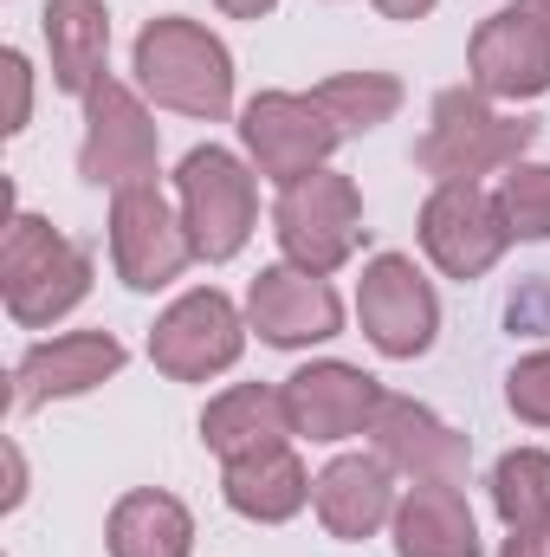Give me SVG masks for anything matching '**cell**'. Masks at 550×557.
I'll list each match as a JSON object with an SVG mask.
<instances>
[{
    "label": "cell",
    "mask_w": 550,
    "mask_h": 557,
    "mask_svg": "<svg viewBox=\"0 0 550 557\" xmlns=\"http://www.w3.org/2000/svg\"><path fill=\"white\" fill-rule=\"evenodd\" d=\"M214 7H221L227 20H266V13H273L278 0H214Z\"/></svg>",
    "instance_id": "cell-31"
},
{
    "label": "cell",
    "mask_w": 550,
    "mask_h": 557,
    "mask_svg": "<svg viewBox=\"0 0 550 557\" xmlns=\"http://www.w3.org/2000/svg\"><path fill=\"white\" fill-rule=\"evenodd\" d=\"M396 506H402V486L383 454H337L311 480V512H317L324 539H337V545L376 539L396 519Z\"/></svg>",
    "instance_id": "cell-17"
},
{
    "label": "cell",
    "mask_w": 550,
    "mask_h": 557,
    "mask_svg": "<svg viewBox=\"0 0 550 557\" xmlns=\"http://www.w3.org/2000/svg\"><path fill=\"white\" fill-rule=\"evenodd\" d=\"M91 292V253L78 240H65L46 214L13 208L7 234H0V298L7 318L20 331H52L59 318H72Z\"/></svg>",
    "instance_id": "cell-3"
},
{
    "label": "cell",
    "mask_w": 550,
    "mask_h": 557,
    "mask_svg": "<svg viewBox=\"0 0 550 557\" xmlns=\"http://www.w3.org/2000/svg\"><path fill=\"white\" fill-rule=\"evenodd\" d=\"M130 72L155 111L201 117V124H221L234 111V52L221 33H208L188 13H155L142 26L130 46Z\"/></svg>",
    "instance_id": "cell-1"
},
{
    "label": "cell",
    "mask_w": 550,
    "mask_h": 557,
    "mask_svg": "<svg viewBox=\"0 0 550 557\" xmlns=\"http://www.w3.org/2000/svg\"><path fill=\"white\" fill-rule=\"evenodd\" d=\"M7 467H13V486H7V512H20V499H26V460H20V447L7 441Z\"/></svg>",
    "instance_id": "cell-30"
},
{
    "label": "cell",
    "mask_w": 550,
    "mask_h": 557,
    "mask_svg": "<svg viewBox=\"0 0 550 557\" xmlns=\"http://www.w3.org/2000/svg\"><path fill=\"white\" fill-rule=\"evenodd\" d=\"M383 383L343 357H317L304 370L285 376V409H291V434L298 441H317V447H337L350 434H370V421L383 409Z\"/></svg>",
    "instance_id": "cell-15"
},
{
    "label": "cell",
    "mask_w": 550,
    "mask_h": 557,
    "mask_svg": "<svg viewBox=\"0 0 550 557\" xmlns=\"http://www.w3.org/2000/svg\"><path fill=\"white\" fill-rule=\"evenodd\" d=\"M311 480L298 447H266V454H247V460H227L221 467V499L247 519V525H285L311 506Z\"/></svg>",
    "instance_id": "cell-20"
},
{
    "label": "cell",
    "mask_w": 550,
    "mask_h": 557,
    "mask_svg": "<svg viewBox=\"0 0 550 557\" xmlns=\"http://www.w3.org/2000/svg\"><path fill=\"white\" fill-rule=\"evenodd\" d=\"M505 409L525 428H550V350H525L505 370Z\"/></svg>",
    "instance_id": "cell-26"
},
{
    "label": "cell",
    "mask_w": 550,
    "mask_h": 557,
    "mask_svg": "<svg viewBox=\"0 0 550 557\" xmlns=\"http://www.w3.org/2000/svg\"><path fill=\"white\" fill-rule=\"evenodd\" d=\"M39 33H46V59H52V85L85 104L111 78V7L104 0H46Z\"/></svg>",
    "instance_id": "cell-18"
},
{
    "label": "cell",
    "mask_w": 550,
    "mask_h": 557,
    "mask_svg": "<svg viewBox=\"0 0 550 557\" xmlns=\"http://www.w3.org/2000/svg\"><path fill=\"white\" fill-rule=\"evenodd\" d=\"M499 208H505V227L512 240H550V162H518L499 175Z\"/></svg>",
    "instance_id": "cell-25"
},
{
    "label": "cell",
    "mask_w": 550,
    "mask_h": 557,
    "mask_svg": "<svg viewBox=\"0 0 550 557\" xmlns=\"http://www.w3.org/2000/svg\"><path fill=\"white\" fill-rule=\"evenodd\" d=\"M104 552L111 557H195V512L162 493V486H130L111 519H104Z\"/></svg>",
    "instance_id": "cell-22"
},
{
    "label": "cell",
    "mask_w": 550,
    "mask_h": 557,
    "mask_svg": "<svg viewBox=\"0 0 550 557\" xmlns=\"http://www.w3.org/2000/svg\"><path fill=\"white\" fill-rule=\"evenodd\" d=\"M363 234H370V227H363V195H357L350 175H337V169H311V175H298V182L278 188L273 240H278V253H285L291 267L330 278L337 267L357 260Z\"/></svg>",
    "instance_id": "cell-5"
},
{
    "label": "cell",
    "mask_w": 550,
    "mask_h": 557,
    "mask_svg": "<svg viewBox=\"0 0 550 557\" xmlns=\"http://www.w3.org/2000/svg\"><path fill=\"white\" fill-rule=\"evenodd\" d=\"M111 267L130 292H162L195 267V240L182 227V208L155 182L111 195Z\"/></svg>",
    "instance_id": "cell-11"
},
{
    "label": "cell",
    "mask_w": 550,
    "mask_h": 557,
    "mask_svg": "<svg viewBox=\"0 0 550 557\" xmlns=\"http://www.w3.org/2000/svg\"><path fill=\"white\" fill-rule=\"evenodd\" d=\"M247 311L221 292V285H195L182 292L155 331H149V363L168 376V383H208V376H227L247 350Z\"/></svg>",
    "instance_id": "cell-6"
},
{
    "label": "cell",
    "mask_w": 550,
    "mask_h": 557,
    "mask_svg": "<svg viewBox=\"0 0 550 557\" xmlns=\"http://www.w3.org/2000/svg\"><path fill=\"white\" fill-rule=\"evenodd\" d=\"M370 441L396 467V480H409V486H460L473 467V441L414 396H383V409L370 421Z\"/></svg>",
    "instance_id": "cell-16"
},
{
    "label": "cell",
    "mask_w": 550,
    "mask_h": 557,
    "mask_svg": "<svg viewBox=\"0 0 550 557\" xmlns=\"http://www.w3.org/2000/svg\"><path fill=\"white\" fill-rule=\"evenodd\" d=\"M311 98L337 124V137H370L402 111V78H389V72H337Z\"/></svg>",
    "instance_id": "cell-24"
},
{
    "label": "cell",
    "mask_w": 550,
    "mask_h": 557,
    "mask_svg": "<svg viewBox=\"0 0 550 557\" xmlns=\"http://www.w3.org/2000/svg\"><path fill=\"white\" fill-rule=\"evenodd\" d=\"M370 7H376L383 20H427L440 0H370Z\"/></svg>",
    "instance_id": "cell-29"
},
{
    "label": "cell",
    "mask_w": 550,
    "mask_h": 557,
    "mask_svg": "<svg viewBox=\"0 0 550 557\" xmlns=\"http://www.w3.org/2000/svg\"><path fill=\"white\" fill-rule=\"evenodd\" d=\"M175 208H182V227L195 240V260L208 267H227L247 253L253 227H260V182H253V162L221 149V143H201L175 162Z\"/></svg>",
    "instance_id": "cell-4"
},
{
    "label": "cell",
    "mask_w": 550,
    "mask_h": 557,
    "mask_svg": "<svg viewBox=\"0 0 550 557\" xmlns=\"http://www.w3.org/2000/svg\"><path fill=\"white\" fill-rule=\"evenodd\" d=\"M466 85L492 104H532L550 91V33L512 0L486 13L466 39Z\"/></svg>",
    "instance_id": "cell-12"
},
{
    "label": "cell",
    "mask_w": 550,
    "mask_h": 557,
    "mask_svg": "<svg viewBox=\"0 0 550 557\" xmlns=\"http://www.w3.org/2000/svg\"><path fill=\"white\" fill-rule=\"evenodd\" d=\"M247 324L273 350H311V344H330L343 331V298L324 273L278 260V267H260L247 285Z\"/></svg>",
    "instance_id": "cell-13"
},
{
    "label": "cell",
    "mask_w": 550,
    "mask_h": 557,
    "mask_svg": "<svg viewBox=\"0 0 550 557\" xmlns=\"http://www.w3.org/2000/svg\"><path fill=\"white\" fill-rule=\"evenodd\" d=\"M389 539L396 557H479V519L460 486H402Z\"/></svg>",
    "instance_id": "cell-21"
},
{
    "label": "cell",
    "mask_w": 550,
    "mask_h": 557,
    "mask_svg": "<svg viewBox=\"0 0 550 557\" xmlns=\"http://www.w3.org/2000/svg\"><path fill=\"white\" fill-rule=\"evenodd\" d=\"M162 169V131L149 117L137 85L124 78H104L91 98H85V137H78V175L91 188H137L155 182Z\"/></svg>",
    "instance_id": "cell-8"
},
{
    "label": "cell",
    "mask_w": 550,
    "mask_h": 557,
    "mask_svg": "<svg viewBox=\"0 0 550 557\" xmlns=\"http://www.w3.org/2000/svg\"><path fill=\"white\" fill-rule=\"evenodd\" d=\"M201 441H208V454H221V467L298 441L291 434V409H285V389H273V383H227L201 409Z\"/></svg>",
    "instance_id": "cell-19"
},
{
    "label": "cell",
    "mask_w": 550,
    "mask_h": 557,
    "mask_svg": "<svg viewBox=\"0 0 550 557\" xmlns=\"http://www.w3.org/2000/svg\"><path fill=\"white\" fill-rule=\"evenodd\" d=\"M337 124L317 111L311 91H260L240 104V149L253 162V175H266L273 188L311 175V169H330L337 156Z\"/></svg>",
    "instance_id": "cell-9"
},
{
    "label": "cell",
    "mask_w": 550,
    "mask_h": 557,
    "mask_svg": "<svg viewBox=\"0 0 550 557\" xmlns=\"http://www.w3.org/2000/svg\"><path fill=\"white\" fill-rule=\"evenodd\" d=\"M414 234H421V253L434 260V273L460 278V285L486 278L505 260V247H512L505 208L479 182H434L427 201H421V227Z\"/></svg>",
    "instance_id": "cell-7"
},
{
    "label": "cell",
    "mask_w": 550,
    "mask_h": 557,
    "mask_svg": "<svg viewBox=\"0 0 550 557\" xmlns=\"http://www.w3.org/2000/svg\"><path fill=\"white\" fill-rule=\"evenodd\" d=\"M538 117H512L499 111L486 91L473 85H447L427 111V131L414 143L421 175L434 182H479V175H505L538 149Z\"/></svg>",
    "instance_id": "cell-2"
},
{
    "label": "cell",
    "mask_w": 550,
    "mask_h": 557,
    "mask_svg": "<svg viewBox=\"0 0 550 557\" xmlns=\"http://www.w3.org/2000/svg\"><path fill=\"white\" fill-rule=\"evenodd\" d=\"M499 557H550V525L545 532H512V539L499 545Z\"/></svg>",
    "instance_id": "cell-28"
},
{
    "label": "cell",
    "mask_w": 550,
    "mask_h": 557,
    "mask_svg": "<svg viewBox=\"0 0 550 557\" xmlns=\"http://www.w3.org/2000/svg\"><path fill=\"white\" fill-rule=\"evenodd\" d=\"M492 512L505 532H545L550 525V447H505L492 460Z\"/></svg>",
    "instance_id": "cell-23"
},
{
    "label": "cell",
    "mask_w": 550,
    "mask_h": 557,
    "mask_svg": "<svg viewBox=\"0 0 550 557\" xmlns=\"http://www.w3.org/2000/svg\"><path fill=\"white\" fill-rule=\"evenodd\" d=\"M7 85H13V111H7V137H20L26 124H33V65H26V52H13L7 46Z\"/></svg>",
    "instance_id": "cell-27"
},
{
    "label": "cell",
    "mask_w": 550,
    "mask_h": 557,
    "mask_svg": "<svg viewBox=\"0 0 550 557\" xmlns=\"http://www.w3.org/2000/svg\"><path fill=\"white\" fill-rule=\"evenodd\" d=\"M518 7H525V13H532V20L550 33V0H518Z\"/></svg>",
    "instance_id": "cell-32"
},
{
    "label": "cell",
    "mask_w": 550,
    "mask_h": 557,
    "mask_svg": "<svg viewBox=\"0 0 550 557\" xmlns=\"http://www.w3.org/2000/svg\"><path fill=\"white\" fill-rule=\"evenodd\" d=\"M130 363V350H124V337H111V331H65V337H39L20 363H13V416H33V409H46V403H72V396H91V389H104L117 370Z\"/></svg>",
    "instance_id": "cell-14"
},
{
    "label": "cell",
    "mask_w": 550,
    "mask_h": 557,
    "mask_svg": "<svg viewBox=\"0 0 550 557\" xmlns=\"http://www.w3.org/2000/svg\"><path fill=\"white\" fill-rule=\"evenodd\" d=\"M357 324L363 337L389 357V363H414L434 350L440 337V298L434 278L414 267L409 253H376L363 278H357Z\"/></svg>",
    "instance_id": "cell-10"
}]
</instances>
